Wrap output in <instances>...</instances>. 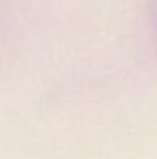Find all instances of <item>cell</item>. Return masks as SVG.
Wrapping results in <instances>:
<instances>
[]
</instances>
